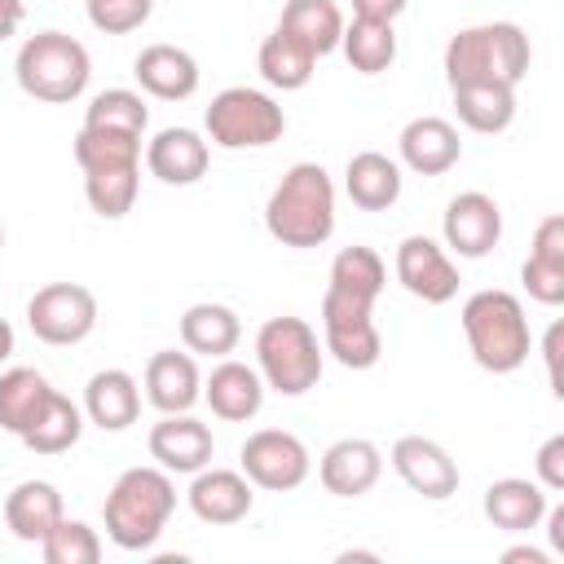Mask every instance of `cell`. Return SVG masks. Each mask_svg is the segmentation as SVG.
I'll return each mask as SVG.
<instances>
[{"label": "cell", "mask_w": 564, "mask_h": 564, "mask_svg": "<svg viewBox=\"0 0 564 564\" xmlns=\"http://www.w3.org/2000/svg\"><path fill=\"white\" fill-rule=\"evenodd\" d=\"M176 511V485L172 471L154 467H128L119 471V480L110 485L106 502H101V520H106V538L119 551H150L167 520Z\"/></svg>", "instance_id": "6da1fadb"}, {"label": "cell", "mask_w": 564, "mask_h": 564, "mask_svg": "<svg viewBox=\"0 0 564 564\" xmlns=\"http://www.w3.org/2000/svg\"><path fill=\"white\" fill-rule=\"evenodd\" d=\"M264 229L295 251L322 247L335 234V181L322 163H295L264 203Z\"/></svg>", "instance_id": "7a4b0ae2"}, {"label": "cell", "mask_w": 564, "mask_h": 564, "mask_svg": "<svg viewBox=\"0 0 564 564\" xmlns=\"http://www.w3.org/2000/svg\"><path fill=\"white\" fill-rule=\"evenodd\" d=\"M533 48L524 26L516 22H480V26H463L458 35H449L445 44V79L454 84H507L516 88L529 75Z\"/></svg>", "instance_id": "3957f363"}, {"label": "cell", "mask_w": 564, "mask_h": 564, "mask_svg": "<svg viewBox=\"0 0 564 564\" xmlns=\"http://www.w3.org/2000/svg\"><path fill=\"white\" fill-rule=\"evenodd\" d=\"M463 335L471 348V361L489 375H511L533 352V330L524 317V304L511 291H476L463 300Z\"/></svg>", "instance_id": "277c9868"}, {"label": "cell", "mask_w": 564, "mask_h": 564, "mask_svg": "<svg viewBox=\"0 0 564 564\" xmlns=\"http://www.w3.org/2000/svg\"><path fill=\"white\" fill-rule=\"evenodd\" d=\"M13 79L26 97L66 106V101L84 97V88L93 79V57L66 31H35L22 40V48L13 57Z\"/></svg>", "instance_id": "5b68a950"}, {"label": "cell", "mask_w": 564, "mask_h": 564, "mask_svg": "<svg viewBox=\"0 0 564 564\" xmlns=\"http://www.w3.org/2000/svg\"><path fill=\"white\" fill-rule=\"evenodd\" d=\"M326 366V348L317 344V330L304 317H269L256 330V370L264 379V388H273L278 397H304L317 388Z\"/></svg>", "instance_id": "8992f818"}, {"label": "cell", "mask_w": 564, "mask_h": 564, "mask_svg": "<svg viewBox=\"0 0 564 564\" xmlns=\"http://www.w3.org/2000/svg\"><path fill=\"white\" fill-rule=\"evenodd\" d=\"M203 128L220 150H264L286 132V110L269 93L234 84L212 97V106L203 110Z\"/></svg>", "instance_id": "52a82bcc"}, {"label": "cell", "mask_w": 564, "mask_h": 564, "mask_svg": "<svg viewBox=\"0 0 564 564\" xmlns=\"http://www.w3.org/2000/svg\"><path fill=\"white\" fill-rule=\"evenodd\" d=\"M322 348L344 370H370L383 352V335L375 326V304L326 286V295H322Z\"/></svg>", "instance_id": "ba28073f"}, {"label": "cell", "mask_w": 564, "mask_h": 564, "mask_svg": "<svg viewBox=\"0 0 564 564\" xmlns=\"http://www.w3.org/2000/svg\"><path fill=\"white\" fill-rule=\"evenodd\" d=\"M26 326L48 348L84 344L97 330V295L79 282H48L26 300Z\"/></svg>", "instance_id": "9c48e42d"}, {"label": "cell", "mask_w": 564, "mask_h": 564, "mask_svg": "<svg viewBox=\"0 0 564 564\" xmlns=\"http://www.w3.org/2000/svg\"><path fill=\"white\" fill-rule=\"evenodd\" d=\"M238 463H242V476L256 485V489H269V494H291L308 480L313 471V454L308 445L295 436V432H282V427H260L242 441L238 449Z\"/></svg>", "instance_id": "30bf717a"}, {"label": "cell", "mask_w": 564, "mask_h": 564, "mask_svg": "<svg viewBox=\"0 0 564 564\" xmlns=\"http://www.w3.org/2000/svg\"><path fill=\"white\" fill-rule=\"evenodd\" d=\"M441 238L458 260H485L502 238V207L485 189H463L445 203Z\"/></svg>", "instance_id": "8fae6325"}, {"label": "cell", "mask_w": 564, "mask_h": 564, "mask_svg": "<svg viewBox=\"0 0 564 564\" xmlns=\"http://www.w3.org/2000/svg\"><path fill=\"white\" fill-rule=\"evenodd\" d=\"M392 269H397V282H401L414 300H423V304H449V300L458 295V264H454V256H449L436 238H427V234L401 238Z\"/></svg>", "instance_id": "7c38bea8"}, {"label": "cell", "mask_w": 564, "mask_h": 564, "mask_svg": "<svg viewBox=\"0 0 564 564\" xmlns=\"http://www.w3.org/2000/svg\"><path fill=\"white\" fill-rule=\"evenodd\" d=\"M388 463L405 480V489H414L427 502H445L458 489V463L432 436H397Z\"/></svg>", "instance_id": "4fadbf2b"}, {"label": "cell", "mask_w": 564, "mask_h": 564, "mask_svg": "<svg viewBox=\"0 0 564 564\" xmlns=\"http://www.w3.org/2000/svg\"><path fill=\"white\" fill-rule=\"evenodd\" d=\"M150 458L172 471V476H194L198 467H207L216 458V436L207 423H198L189 410L185 414H163L150 427Z\"/></svg>", "instance_id": "5bb4252c"}, {"label": "cell", "mask_w": 564, "mask_h": 564, "mask_svg": "<svg viewBox=\"0 0 564 564\" xmlns=\"http://www.w3.org/2000/svg\"><path fill=\"white\" fill-rule=\"evenodd\" d=\"M379 476H383V454L366 436H339L317 458V480L335 498H361L379 485Z\"/></svg>", "instance_id": "9a60e30c"}, {"label": "cell", "mask_w": 564, "mask_h": 564, "mask_svg": "<svg viewBox=\"0 0 564 564\" xmlns=\"http://www.w3.org/2000/svg\"><path fill=\"white\" fill-rule=\"evenodd\" d=\"M251 489H256V485H251L242 471H234V467H212V463H207V467L194 471L185 498H189V511H194L203 524L225 529V524H238V520L251 516V502H256Z\"/></svg>", "instance_id": "2e32d148"}, {"label": "cell", "mask_w": 564, "mask_h": 564, "mask_svg": "<svg viewBox=\"0 0 564 564\" xmlns=\"http://www.w3.org/2000/svg\"><path fill=\"white\" fill-rule=\"evenodd\" d=\"M212 141L194 128H163L145 141V167L163 185H194L207 176Z\"/></svg>", "instance_id": "e0dca14e"}, {"label": "cell", "mask_w": 564, "mask_h": 564, "mask_svg": "<svg viewBox=\"0 0 564 564\" xmlns=\"http://www.w3.org/2000/svg\"><path fill=\"white\" fill-rule=\"evenodd\" d=\"M145 401L159 414H185L203 401V375L194 352H176V348H159L145 361Z\"/></svg>", "instance_id": "ac0fdd59"}, {"label": "cell", "mask_w": 564, "mask_h": 564, "mask_svg": "<svg viewBox=\"0 0 564 564\" xmlns=\"http://www.w3.org/2000/svg\"><path fill=\"white\" fill-rule=\"evenodd\" d=\"M397 154L410 172L419 176H445L458 159H463V141H458V128L441 115H419L401 128L397 137Z\"/></svg>", "instance_id": "d6986e66"}, {"label": "cell", "mask_w": 564, "mask_h": 564, "mask_svg": "<svg viewBox=\"0 0 564 564\" xmlns=\"http://www.w3.org/2000/svg\"><path fill=\"white\" fill-rule=\"evenodd\" d=\"M203 401L220 423H247L264 405V379L256 366L220 357V366H212V375L203 379Z\"/></svg>", "instance_id": "ffe728a7"}, {"label": "cell", "mask_w": 564, "mask_h": 564, "mask_svg": "<svg viewBox=\"0 0 564 564\" xmlns=\"http://www.w3.org/2000/svg\"><path fill=\"white\" fill-rule=\"evenodd\" d=\"M132 75L141 84V93L159 97V101H185L198 93V62L194 53L176 48V44H145L132 62Z\"/></svg>", "instance_id": "44dd1931"}, {"label": "cell", "mask_w": 564, "mask_h": 564, "mask_svg": "<svg viewBox=\"0 0 564 564\" xmlns=\"http://www.w3.org/2000/svg\"><path fill=\"white\" fill-rule=\"evenodd\" d=\"M84 419L101 432H128L141 414V388L128 370L110 366V370H97L88 383H84Z\"/></svg>", "instance_id": "7402d4cb"}, {"label": "cell", "mask_w": 564, "mask_h": 564, "mask_svg": "<svg viewBox=\"0 0 564 564\" xmlns=\"http://www.w3.org/2000/svg\"><path fill=\"white\" fill-rule=\"evenodd\" d=\"M480 507H485V520H489L494 529H502V533H529V529L542 524L551 498H546V489H542L538 480L502 476V480H494V485L485 489V502H480Z\"/></svg>", "instance_id": "603a6c76"}, {"label": "cell", "mask_w": 564, "mask_h": 564, "mask_svg": "<svg viewBox=\"0 0 564 564\" xmlns=\"http://www.w3.org/2000/svg\"><path fill=\"white\" fill-rule=\"evenodd\" d=\"M401 185H405L401 163L379 150H357L344 167V194L361 212H388L401 198Z\"/></svg>", "instance_id": "cb8c5ba5"}, {"label": "cell", "mask_w": 564, "mask_h": 564, "mask_svg": "<svg viewBox=\"0 0 564 564\" xmlns=\"http://www.w3.org/2000/svg\"><path fill=\"white\" fill-rule=\"evenodd\" d=\"M62 516H66V507H62V494H57L53 480H22L4 498V524H9V533L18 542H35L40 546Z\"/></svg>", "instance_id": "d4e9b609"}, {"label": "cell", "mask_w": 564, "mask_h": 564, "mask_svg": "<svg viewBox=\"0 0 564 564\" xmlns=\"http://www.w3.org/2000/svg\"><path fill=\"white\" fill-rule=\"evenodd\" d=\"M242 339V322L229 304H189L181 313V344L185 352H198V357H229Z\"/></svg>", "instance_id": "484cf974"}, {"label": "cell", "mask_w": 564, "mask_h": 564, "mask_svg": "<svg viewBox=\"0 0 564 564\" xmlns=\"http://www.w3.org/2000/svg\"><path fill=\"white\" fill-rule=\"evenodd\" d=\"M278 31H286L291 40H300L313 57H326L339 48L344 35V9L335 0H286Z\"/></svg>", "instance_id": "4316f807"}, {"label": "cell", "mask_w": 564, "mask_h": 564, "mask_svg": "<svg viewBox=\"0 0 564 564\" xmlns=\"http://www.w3.org/2000/svg\"><path fill=\"white\" fill-rule=\"evenodd\" d=\"M454 115L480 137H498L516 119V88L507 84H454Z\"/></svg>", "instance_id": "83f0119b"}, {"label": "cell", "mask_w": 564, "mask_h": 564, "mask_svg": "<svg viewBox=\"0 0 564 564\" xmlns=\"http://www.w3.org/2000/svg\"><path fill=\"white\" fill-rule=\"evenodd\" d=\"M48 397H53V383L35 366H9V370H0V427L9 436H22L40 419V410L48 405Z\"/></svg>", "instance_id": "f1b7e54d"}, {"label": "cell", "mask_w": 564, "mask_h": 564, "mask_svg": "<svg viewBox=\"0 0 564 564\" xmlns=\"http://www.w3.org/2000/svg\"><path fill=\"white\" fill-rule=\"evenodd\" d=\"M141 189V163H106L84 167V198L101 220H123Z\"/></svg>", "instance_id": "f546056e"}, {"label": "cell", "mask_w": 564, "mask_h": 564, "mask_svg": "<svg viewBox=\"0 0 564 564\" xmlns=\"http://www.w3.org/2000/svg\"><path fill=\"white\" fill-rule=\"evenodd\" d=\"M84 410L70 401V397H62L57 388H53V397H48V405L40 410V419L18 436L31 454H66L70 445H79V436H84Z\"/></svg>", "instance_id": "4dcf8cb0"}, {"label": "cell", "mask_w": 564, "mask_h": 564, "mask_svg": "<svg viewBox=\"0 0 564 564\" xmlns=\"http://www.w3.org/2000/svg\"><path fill=\"white\" fill-rule=\"evenodd\" d=\"M256 66H260V79H264L269 88L295 93V88H304V84L313 79L317 57H313L300 40H291L286 31H273V35H264V40H260Z\"/></svg>", "instance_id": "1f68e13d"}, {"label": "cell", "mask_w": 564, "mask_h": 564, "mask_svg": "<svg viewBox=\"0 0 564 564\" xmlns=\"http://www.w3.org/2000/svg\"><path fill=\"white\" fill-rule=\"evenodd\" d=\"M339 48L357 75H383L397 62V31H392V22L352 18V22H344Z\"/></svg>", "instance_id": "d6a6232c"}, {"label": "cell", "mask_w": 564, "mask_h": 564, "mask_svg": "<svg viewBox=\"0 0 564 564\" xmlns=\"http://www.w3.org/2000/svg\"><path fill=\"white\" fill-rule=\"evenodd\" d=\"M326 286L348 291V295L375 304V300L383 295V286H388V264H383V256H379L375 247L352 242V247H344V251L330 260V282H326Z\"/></svg>", "instance_id": "836d02e7"}, {"label": "cell", "mask_w": 564, "mask_h": 564, "mask_svg": "<svg viewBox=\"0 0 564 564\" xmlns=\"http://www.w3.org/2000/svg\"><path fill=\"white\" fill-rule=\"evenodd\" d=\"M84 128H106V132H128V137H145L150 128V106L141 93L132 88H106L88 101L84 110Z\"/></svg>", "instance_id": "e575fe53"}, {"label": "cell", "mask_w": 564, "mask_h": 564, "mask_svg": "<svg viewBox=\"0 0 564 564\" xmlns=\"http://www.w3.org/2000/svg\"><path fill=\"white\" fill-rule=\"evenodd\" d=\"M40 555H44V564H97L101 560V538H97L93 524L62 516L48 529V538L40 542Z\"/></svg>", "instance_id": "d590c367"}, {"label": "cell", "mask_w": 564, "mask_h": 564, "mask_svg": "<svg viewBox=\"0 0 564 564\" xmlns=\"http://www.w3.org/2000/svg\"><path fill=\"white\" fill-rule=\"evenodd\" d=\"M75 163H79V172L106 167V163H141V137L106 132V128H79L75 132Z\"/></svg>", "instance_id": "8d00e7d4"}, {"label": "cell", "mask_w": 564, "mask_h": 564, "mask_svg": "<svg viewBox=\"0 0 564 564\" xmlns=\"http://www.w3.org/2000/svg\"><path fill=\"white\" fill-rule=\"evenodd\" d=\"M84 13L101 35H128L150 22L154 0H84Z\"/></svg>", "instance_id": "74e56055"}, {"label": "cell", "mask_w": 564, "mask_h": 564, "mask_svg": "<svg viewBox=\"0 0 564 564\" xmlns=\"http://www.w3.org/2000/svg\"><path fill=\"white\" fill-rule=\"evenodd\" d=\"M520 282H524V291H529L538 304H546V308L564 304V264H551V260L529 256V260L520 264Z\"/></svg>", "instance_id": "f35d334b"}, {"label": "cell", "mask_w": 564, "mask_h": 564, "mask_svg": "<svg viewBox=\"0 0 564 564\" xmlns=\"http://www.w3.org/2000/svg\"><path fill=\"white\" fill-rule=\"evenodd\" d=\"M533 480L546 489V494H560L564 489V432H555V436H546L542 441V449H538V458H533Z\"/></svg>", "instance_id": "ab89813d"}, {"label": "cell", "mask_w": 564, "mask_h": 564, "mask_svg": "<svg viewBox=\"0 0 564 564\" xmlns=\"http://www.w3.org/2000/svg\"><path fill=\"white\" fill-rule=\"evenodd\" d=\"M529 256L551 260V264H564V216H560V212H551V216H542V220H538Z\"/></svg>", "instance_id": "60d3db41"}, {"label": "cell", "mask_w": 564, "mask_h": 564, "mask_svg": "<svg viewBox=\"0 0 564 564\" xmlns=\"http://www.w3.org/2000/svg\"><path fill=\"white\" fill-rule=\"evenodd\" d=\"M560 339H564V326L555 322V326L546 330V339H542V361H546V383H551V392H555V397H564V379H560Z\"/></svg>", "instance_id": "b9f144b4"}, {"label": "cell", "mask_w": 564, "mask_h": 564, "mask_svg": "<svg viewBox=\"0 0 564 564\" xmlns=\"http://www.w3.org/2000/svg\"><path fill=\"white\" fill-rule=\"evenodd\" d=\"M410 9V0H352V18H375V22H397Z\"/></svg>", "instance_id": "7bdbcfd3"}, {"label": "cell", "mask_w": 564, "mask_h": 564, "mask_svg": "<svg viewBox=\"0 0 564 564\" xmlns=\"http://www.w3.org/2000/svg\"><path fill=\"white\" fill-rule=\"evenodd\" d=\"M22 18H26V0H0V40L18 35Z\"/></svg>", "instance_id": "ee69618b"}, {"label": "cell", "mask_w": 564, "mask_h": 564, "mask_svg": "<svg viewBox=\"0 0 564 564\" xmlns=\"http://www.w3.org/2000/svg\"><path fill=\"white\" fill-rule=\"evenodd\" d=\"M546 542H551V551L555 555H564V502L560 507H546Z\"/></svg>", "instance_id": "f6af8a7d"}, {"label": "cell", "mask_w": 564, "mask_h": 564, "mask_svg": "<svg viewBox=\"0 0 564 564\" xmlns=\"http://www.w3.org/2000/svg\"><path fill=\"white\" fill-rule=\"evenodd\" d=\"M502 564H551V551H538V546H507V551H502Z\"/></svg>", "instance_id": "bcb514c9"}, {"label": "cell", "mask_w": 564, "mask_h": 564, "mask_svg": "<svg viewBox=\"0 0 564 564\" xmlns=\"http://www.w3.org/2000/svg\"><path fill=\"white\" fill-rule=\"evenodd\" d=\"M13 348H18V335H13V326L0 317V366L13 357Z\"/></svg>", "instance_id": "7dc6e473"}, {"label": "cell", "mask_w": 564, "mask_h": 564, "mask_svg": "<svg viewBox=\"0 0 564 564\" xmlns=\"http://www.w3.org/2000/svg\"><path fill=\"white\" fill-rule=\"evenodd\" d=\"M0 251H4V225H0Z\"/></svg>", "instance_id": "c3c4849f"}]
</instances>
